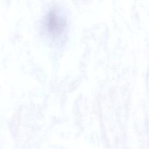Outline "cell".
Listing matches in <instances>:
<instances>
[{"label":"cell","mask_w":149,"mask_h":149,"mask_svg":"<svg viewBox=\"0 0 149 149\" xmlns=\"http://www.w3.org/2000/svg\"><path fill=\"white\" fill-rule=\"evenodd\" d=\"M46 25L48 31L51 34L58 36L64 30L66 21L56 11H51L47 17Z\"/></svg>","instance_id":"1"}]
</instances>
